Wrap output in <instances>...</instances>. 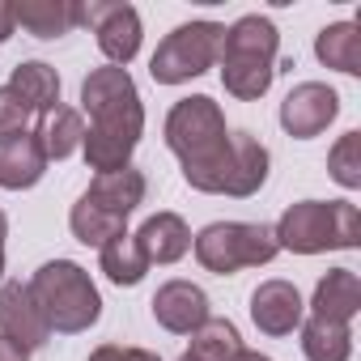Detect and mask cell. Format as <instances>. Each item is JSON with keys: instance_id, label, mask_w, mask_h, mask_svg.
I'll return each mask as SVG.
<instances>
[{"instance_id": "cell-19", "label": "cell", "mask_w": 361, "mask_h": 361, "mask_svg": "<svg viewBox=\"0 0 361 361\" xmlns=\"http://www.w3.org/2000/svg\"><path fill=\"white\" fill-rule=\"evenodd\" d=\"M35 140H39V149L47 153V161H64V157H73L77 149H81V140H85V115L77 111V106H51V111H43L39 115V128H35Z\"/></svg>"}, {"instance_id": "cell-24", "label": "cell", "mask_w": 361, "mask_h": 361, "mask_svg": "<svg viewBox=\"0 0 361 361\" xmlns=\"http://www.w3.org/2000/svg\"><path fill=\"white\" fill-rule=\"evenodd\" d=\"M192 357H200V361H238V353H243V336H238V327L230 323V319H204L196 331H192V348H188Z\"/></svg>"}, {"instance_id": "cell-10", "label": "cell", "mask_w": 361, "mask_h": 361, "mask_svg": "<svg viewBox=\"0 0 361 361\" xmlns=\"http://www.w3.org/2000/svg\"><path fill=\"white\" fill-rule=\"evenodd\" d=\"M0 336L22 344L26 353L43 348L51 340V327H47L39 302L30 298V285H22V281H5V285H0Z\"/></svg>"}, {"instance_id": "cell-16", "label": "cell", "mask_w": 361, "mask_h": 361, "mask_svg": "<svg viewBox=\"0 0 361 361\" xmlns=\"http://www.w3.org/2000/svg\"><path fill=\"white\" fill-rule=\"evenodd\" d=\"M47 174V153L39 149L35 132L0 140V188L5 192H26Z\"/></svg>"}, {"instance_id": "cell-27", "label": "cell", "mask_w": 361, "mask_h": 361, "mask_svg": "<svg viewBox=\"0 0 361 361\" xmlns=\"http://www.w3.org/2000/svg\"><path fill=\"white\" fill-rule=\"evenodd\" d=\"M30 123V111L26 102L9 90V85H0V140H9V136H22Z\"/></svg>"}, {"instance_id": "cell-4", "label": "cell", "mask_w": 361, "mask_h": 361, "mask_svg": "<svg viewBox=\"0 0 361 361\" xmlns=\"http://www.w3.org/2000/svg\"><path fill=\"white\" fill-rule=\"evenodd\" d=\"M30 298L39 302L43 319L51 331L60 336H77L90 331L102 319V298L98 285L90 281V272L73 259H47L35 276H30Z\"/></svg>"}, {"instance_id": "cell-33", "label": "cell", "mask_w": 361, "mask_h": 361, "mask_svg": "<svg viewBox=\"0 0 361 361\" xmlns=\"http://www.w3.org/2000/svg\"><path fill=\"white\" fill-rule=\"evenodd\" d=\"M178 361H200V357H192V353H183V357H178Z\"/></svg>"}, {"instance_id": "cell-30", "label": "cell", "mask_w": 361, "mask_h": 361, "mask_svg": "<svg viewBox=\"0 0 361 361\" xmlns=\"http://www.w3.org/2000/svg\"><path fill=\"white\" fill-rule=\"evenodd\" d=\"M0 361H30V353H26L22 344H13V340L0 336Z\"/></svg>"}, {"instance_id": "cell-21", "label": "cell", "mask_w": 361, "mask_h": 361, "mask_svg": "<svg viewBox=\"0 0 361 361\" xmlns=\"http://www.w3.org/2000/svg\"><path fill=\"white\" fill-rule=\"evenodd\" d=\"M9 90L26 102L30 115H43V111H51V106H60V73H56L51 64H43V60L18 64L13 77H9Z\"/></svg>"}, {"instance_id": "cell-3", "label": "cell", "mask_w": 361, "mask_h": 361, "mask_svg": "<svg viewBox=\"0 0 361 361\" xmlns=\"http://www.w3.org/2000/svg\"><path fill=\"white\" fill-rule=\"evenodd\" d=\"M272 234H276V247L293 255L353 251L361 243V213L348 200H302L281 213Z\"/></svg>"}, {"instance_id": "cell-23", "label": "cell", "mask_w": 361, "mask_h": 361, "mask_svg": "<svg viewBox=\"0 0 361 361\" xmlns=\"http://www.w3.org/2000/svg\"><path fill=\"white\" fill-rule=\"evenodd\" d=\"M98 268L106 272V281H111V285H119V289L128 285V289H132V285H140V281H145V272H149L153 264L145 259L140 243L123 230L119 238H111L106 247H98Z\"/></svg>"}, {"instance_id": "cell-14", "label": "cell", "mask_w": 361, "mask_h": 361, "mask_svg": "<svg viewBox=\"0 0 361 361\" xmlns=\"http://www.w3.org/2000/svg\"><path fill=\"white\" fill-rule=\"evenodd\" d=\"M268 149L251 132H230V178H226V196L247 200L268 183Z\"/></svg>"}, {"instance_id": "cell-25", "label": "cell", "mask_w": 361, "mask_h": 361, "mask_svg": "<svg viewBox=\"0 0 361 361\" xmlns=\"http://www.w3.org/2000/svg\"><path fill=\"white\" fill-rule=\"evenodd\" d=\"M68 230H73V238L85 243V247H106L111 238L123 234V217H111L106 209H98V204H90V200L81 196V200L73 204V213H68Z\"/></svg>"}, {"instance_id": "cell-7", "label": "cell", "mask_w": 361, "mask_h": 361, "mask_svg": "<svg viewBox=\"0 0 361 361\" xmlns=\"http://www.w3.org/2000/svg\"><path fill=\"white\" fill-rule=\"evenodd\" d=\"M140 136H145V102L140 98L106 106V111H94L90 128H85V140H81L85 166L98 170V174L132 166V153H136Z\"/></svg>"}, {"instance_id": "cell-28", "label": "cell", "mask_w": 361, "mask_h": 361, "mask_svg": "<svg viewBox=\"0 0 361 361\" xmlns=\"http://www.w3.org/2000/svg\"><path fill=\"white\" fill-rule=\"evenodd\" d=\"M90 361H161V357L149 348H136V344H98L90 353Z\"/></svg>"}, {"instance_id": "cell-12", "label": "cell", "mask_w": 361, "mask_h": 361, "mask_svg": "<svg viewBox=\"0 0 361 361\" xmlns=\"http://www.w3.org/2000/svg\"><path fill=\"white\" fill-rule=\"evenodd\" d=\"M149 306H153V319L174 336H192L209 319V293L192 281H166Z\"/></svg>"}, {"instance_id": "cell-20", "label": "cell", "mask_w": 361, "mask_h": 361, "mask_svg": "<svg viewBox=\"0 0 361 361\" xmlns=\"http://www.w3.org/2000/svg\"><path fill=\"white\" fill-rule=\"evenodd\" d=\"M314 56L323 68H336L344 77L361 73V26L357 22H331L314 35Z\"/></svg>"}, {"instance_id": "cell-29", "label": "cell", "mask_w": 361, "mask_h": 361, "mask_svg": "<svg viewBox=\"0 0 361 361\" xmlns=\"http://www.w3.org/2000/svg\"><path fill=\"white\" fill-rule=\"evenodd\" d=\"M13 35H18V13H13L9 0H0V43L13 39Z\"/></svg>"}, {"instance_id": "cell-2", "label": "cell", "mask_w": 361, "mask_h": 361, "mask_svg": "<svg viewBox=\"0 0 361 361\" xmlns=\"http://www.w3.org/2000/svg\"><path fill=\"white\" fill-rule=\"evenodd\" d=\"M276 56H281V30L272 18L247 13L234 26H226L221 56H217L226 94L238 102L264 98L272 90V77H276Z\"/></svg>"}, {"instance_id": "cell-11", "label": "cell", "mask_w": 361, "mask_h": 361, "mask_svg": "<svg viewBox=\"0 0 361 361\" xmlns=\"http://www.w3.org/2000/svg\"><path fill=\"white\" fill-rule=\"evenodd\" d=\"M306 319V302L298 293V285L289 281H264L255 293H251V323L264 331V336H293Z\"/></svg>"}, {"instance_id": "cell-8", "label": "cell", "mask_w": 361, "mask_h": 361, "mask_svg": "<svg viewBox=\"0 0 361 361\" xmlns=\"http://www.w3.org/2000/svg\"><path fill=\"white\" fill-rule=\"evenodd\" d=\"M81 26L94 30L98 51L115 68H128L140 51V39H145L140 13L132 5H119V0H81Z\"/></svg>"}, {"instance_id": "cell-17", "label": "cell", "mask_w": 361, "mask_h": 361, "mask_svg": "<svg viewBox=\"0 0 361 361\" xmlns=\"http://www.w3.org/2000/svg\"><path fill=\"white\" fill-rule=\"evenodd\" d=\"M361 310V281L353 268H331L327 276H319L314 298H310V314L314 319H331V323H353Z\"/></svg>"}, {"instance_id": "cell-32", "label": "cell", "mask_w": 361, "mask_h": 361, "mask_svg": "<svg viewBox=\"0 0 361 361\" xmlns=\"http://www.w3.org/2000/svg\"><path fill=\"white\" fill-rule=\"evenodd\" d=\"M238 361H272V357H264V353H251V348H243V353H238Z\"/></svg>"}, {"instance_id": "cell-9", "label": "cell", "mask_w": 361, "mask_h": 361, "mask_svg": "<svg viewBox=\"0 0 361 361\" xmlns=\"http://www.w3.org/2000/svg\"><path fill=\"white\" fill-rule=\"evenodd\" d=\"M340 115V94L323 81H302L285 94L281 102V128L293 140H310L319 132H327Z\"/></svg>"}, {"instance_id": "cell-26", "label": "cell", "mask_w": 361, "mask_h": 361, "mask_svg": "<svg viewBox=\"0 0 361 361\" xmlns=\"http://www.w3.org/2000/svg\"><path fill=\"white\" fill-rule=\"evenodd\" d=\"M327 174L344 192H357L361 188V132H344L331 153H327Z\"/></svg>"}, {"instance_id": "cell-1", "label": "cell", "mask_w": 361, "mask_h": 361, "mask_svg": "<svg viewBox=\"0 0 361 361\" xmlns=\"http://www.w3.org/2000/svg\"><path fill=\"white\" fill-rule=\"evenodd\" d=\"M166 145L170 153L183 161L188 188L204 196H226L230 178V128L226 111L209 94L178 98L166 115Z\"/></svg>"}, {"instance_id": "cell-5", "label": "cell", "mask_w": 361, "mask_h": 361, "mask_svg": "<svg viewBox=\"0 0 361 361\" xmlns=\"http://www.w3.org/2000/svg\"><path fill=\"white\" fill-rule=\"evenodd\" d=\"M192 251L204 264V272H217V276H234L243 268H264L281 255L276 234L264 221H213L192 238Z\"/></svg>"}, {"instance_id": "cell-6", "label": "cell", "mask_w": 361, "mask_h": 361, "mask_svg": "<svg viewBox=\"0 0 361 361\" xmlns=\"http://www.w3.org/2000/svg\"><path fill=\"white\" fill-rule=\"evenodd\" d=\"M221 39H226L221 22H183V26H174L157 43V51L149 60V77L157 85H183L192 77H204L209 68H217Z\"/></svg>"}, {"instance_id": "cell-31", "label": "cell", "mask_w": 361, "mask_h": 361, "mask_svg": "<svg viewBox=\"0 0 361 361\" xmlns=\"http://www.w3.org/2000/svg\"><path fill=\"white\" fill-rule=\"evenodd\" d=\"M5 238H9V217L0 209V276H5Z\"/></svg>"}, {"instance_id": "cell-22", "label": "cell", "mask_w": 361, "mask_h": 361, "mask_svg": "<svg viewBox=\"0 0 361 361\" xmlns=\"http://www.w3.org/2000/svg\"><path fill=\"white\" fill-rule=\"evenodd\" d=\"M302 353L306 361H348L353 357V323L331 319H302Z\"/></svg>"}, {"instance_id": "cell-18", "label": "cell", "mask_w": 361, "mask_h": 361, "mask_svg": "<svg viewBox=\"0 0 361 361\" xmlns=\"http://www.w3.org/2000/svg\"><path fill=\"white\" fill-rule=\"evenodd\" d=\"M13 13L26 35L51 43L81 26V0H22V5H13Z\"/></svg>"}, {"instance_id": "cell-15", "label": "cell", "mask_w": 361, "mask_h": 361, "mask_svg": "<svg viewBox=\"0 0 361 361\" xmlns=\"http://www.w3.org/2000/svg\"><path fill=\"white\" fill-rule=\"evenodd\" d=\"M145 251L149 264H178L192 251V226L178 213H153L136 234H132Z\"/></svg>"}, {"instance_id": "cell-13", "label": "cell", "mask_w": 361, "mask_h": 361, "mask_svg": "<svg viewBox=\"0 0 361 361\" xmlns=\"http://www.w3.org/2000/svg\"><path fill=\"white\" fill-rule=\"evenodd\" d=\"M90 204H98V209H106L111 217H132L140 204H145V196H149V178L136 170V166H123V170H111V174H94V183L81 192Z\"/></svg>"}]
</instances>
